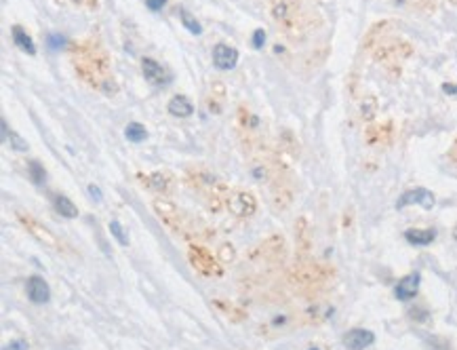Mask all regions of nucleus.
Segmentation results:
<instances>
[{"instance_id": "obj_5", "label": "nucleus", "mask_w": 457, "mask_h": 350, "mask_svg": "<svg viewBox=\"0 0 457 350\" xmlns=\"http://www.w3.org/2000/svg\"><path fill=\"white\" fill-rule=\"evenodd\" d=\"M190 262L192 266L205 274V276H221V266L217 264V260L202 247H190Z\"/></svg>"}, {"instance_id": "obj_15", "label": "nucleus", "mask_w": 457, "mask_h": 350, "mask_svg": "<svg viewBox=\"0 0 457 350\" xmlns=\"http://www.w3.org/2000/svg\"><path fill=\"white\" fill-rule=\"evenodd\" d=\"M11 36H13V42L28 55H36V45L32 40V36L22 28V26H13L11 28Z\"/></svg>"}, {"instance_id": "obj_19", "label": "nucleus", "mask_w": 457, "mask_h": 350, "mask_svg": "<svg viewBox=\"0 0 457 350\" xmlns=\"http://www.w3.org/2000/svg\"><path fill=\"white\" fill-rule=\"evenodd\" d=\"M154 212L159 214L161 220H165L167 224H175V218H177V207L169 200H154Z\"/></svg>"}, {"instance_id": "obj_30", "label": "nucleus", "mask_w": 457, "mask_h": 350, "mask_svg": "<svg viewBox=\"0 0 457 350\" xmlns=\"http://www.w3.org/2000/svg\"><path fill=\"white\" fill-rule=\"evenodd\" d=\"M89 192H91V196H93L95 200H102V192H99L97 186H89Z\"/></svg>"}, {"instance_id": "obj_26", "label": "nucleus", "mask_w": 457, "mask_h": 350, "mask_svg": "<svg viewBox=\"0 0 457 350\" xmlns=\"http://www.w3.org/2000/svg\"><path fill=\"white\" fill-rule=\"evenodd\" d=\"M30 348V344L26 342V340H13V342H9L3 350H28Z\"/></svg>"}, {"instance_id": "obj_20", "label": "nucleus", "mask_w": 457, "mask_h": 350, "mask_svg": "<svg viewBox=\"0 0 457 350\" xmlns=\"http://www.w3.org/2000/svg\"><path fill=\"white\" fill-rule=\"evenodd\" d=\"M141 182L154 192H169V188H171V177L167 173H152L145 180L141 177Z\"/></svg>"}, {"instance_id": "obj_27", "label": "nucleus", "mask_w": 457, "mask_h": 350, "mask_svg": "<svg viewBox=\"0 0 457 350\" xmlns=\"http://www.w3.org/2000/svg\"><path fill=\"white\" fill-rule=\"evenodd\" d=\"M167 5V0H145V7L150 11H161Z\"/></svg>"}, {"instance_id": "obj_11", "label": "nucleus", "mask_w": 457, "mask_h": 350, "mask_svg": "<svg viewBox=\"0 0 457 350\" xmlns=\"http://www.w3.org/2000/svg\"><path fill=\"white\" fill-rule=\"evenodd\" d=\"M26 292H28V298L30 302L34 304H47L51 300V289H49V283L45 281L42 276L34 274L28 278V285H26Z\"/></svg>"}, {"instance_id": "obj_4", "label": "nucleus", "mask_w": 457, "mask_h": 350, "mask_svg": "<svg viewBox=\"0 0 457 350\" xmlns=\"http://www.w3.org/2000/svg\"><path fill=\"white\" fill-rule=\"evenodd\" d=\"M227 209H230V212L239 218H249V216L255 214L257 200L251 192L234 190V192H230V196H227Z\"/></svg>"}, {"instance_id": "obj_25", "label": "nucleus", "mask_w": 457, "mask_h": 350, "mask_svg": "<svg viewBox=\"0 0 457 350\" xmlns=\"http://www.w3.org/2000/svg\"><path fill=\"white\" fill-rule=\"evenodd\" d=\"M264 45H266V32H264V28H257L253 32V47L255 49H264Z\"/></svg>"}, {"instance_id": "obj_16", "label": "nucleus", "mask_w": 457, "mask_h": 350, "mask_svg": "<svg viewBox=\"0 0 457 350\" xmlns=\"http://www.w3.org/2000/svg\"><path fill=\"white\" fill-rule=\"evenodd\" d=\"M0 129H3V142L11 144V148H15L17 152H26V150H28L26 139H24L22 135H17L13 129H9V122H7L5 118L0 120Z\"/></svg>"}, {"instance_id": "obj_31", "label": "nucleus", "mask_w": 457, "mask_h": 350, "mask_svg": "<svg viewBox=\"0 0 457 350\" xmlns=\"http://www.w3.org/2000/svg\"><path fill=\"white\" fill-rule=\"evenodd\" d=\"M449 157H451V161L457 165V142H453V146H451V152H449Z\"/></svg>"}, {"instance_id": "obj_14", "label": "nucleus", "mask_w": 457, "mask_h": 350, "mask_svg": "<svg viewBox=\"0 0 457 350\" xmlns=\"http://www.w3.org/2000/svg\"><path fill=\"white\" fill-rule=\"evenodd\" d=\"M405 239L411 245L426 247L436 239V230L434 228H409V230H405Z\"/></svg>"}, {"instance_id": "obj_13", "label": "nucleus", "mask_w": 457, "mask_h": 350, "mask_svg": "<svg viewBox=\"0 0 457 350\" xmlns=\"http://www.w3.org/2000/svg\"><path fill=\"white\" fill-rule=\"evenodd\" d=\"M53 207H55V212L61 216V218H67V220H74V218H79V209H76V205L65 196V194H61V192H55L53 194Z\"/></svg>"}, {"instance_id": "obj_6", "label": "nucleus", "mask_w": 457, "mask_h": 350, "mask_svg": "<svg viewBox=\"0 0 457 350\" xmlns=\"http://www.w3.org/2000/svg\"><path fill=\"white\" fill-rule=\"evenodd\" d=\"M436 202L434 194L428 188H411L407 192H403L396 200V209H405L409 205H419L424 209H432Z\"/></svg>"}, {"instance_id": "obj_1", "label": "nucleus", "mask_w": 457, "mask_h": 350, "mask_svg": "<svg viewBox=\"0 0 457 350\" xmlns=\"http://www.w3.org/2000/svg\"><path fill=\"white\" fill-rule=\"evenodd\" d=\"M74 65H76V72H79L89 85L110 93L108 91L110 89V67H108V59H106L104 51H99L93 45L76 47Z\"/></svg>"}, {"instance_id": "obj_17", "label": "nucleus", "mask_w": 457, "mask_h": 350, "mask_svg": "<svg viewBox=\"0 0 457 350\" xmlns=\"http://www.w3.org/2000/svg\"><path fill=\"white\" fill-rule=\"evenodd\" d=\"M223 89H225V87H223L221 83H213L211 93H209V97H207V108H209V112H215V114L221 112V106H223V100H225V91H223Z\"/></svg>"}, {"instance_id": "obj_2", "label": "nucleus", "mask_w": 457, "mask_h": 350, "mask_svg": "<svg viewBox=\"0 0 457 350\" xmlns=\"http://www.w3.org/2000/svg\"><path fill=\"white\" fill-rule=\"evenodd\" d=\"M272 17L291 38H303L312 26L299 0H272Z\"/></svg>"}, {"instance_id": "obj_32", "label": "nucleus", "mask_w": 457, "mask_h": 350, "mask_svg": "<svg viewBox=\"0 0 457 350\" xmlns=\"http://www.w3.org/2000/svg\"><path fill=\"white\" fill-rule=\"evenodd\" d=\"M453 239H455V243H457V224H455V228H453Z\"/></svg>"}, {"instance_id": "obj_33", "label": "nucleus", "mask_w": 457, "mask_h": 350, "mask_svg": "<svg viewBox=\"0 0 457 350\" xmlns=\"http://www.w3.org/2000/svg\"><path fill=\"white\" fill-rule=\"evenodd\" d=\"M310 350H319V348H316V346H312V348H310Z\"/></svg>"}, {"instance_id": "obj_23", "label": "nucleus", "mask_w": 457, "mask_h": 350, "mask_svg": "<svg viewBox=\"0 0 457 350\" xmlns=\"http://www.w3.org/2000/svg\"><path fill=\"white\" fill-rule=\"evenodd\" d=\"M28 173H30V177H32V182L36 184V186H42L45 184V180H47V171H45V167L38 163V161H28Z\"/></svg>"}, {"instance_id": "obj_22", "label": "nucleus", "mask_w": 457, "mask_h": 350, "mask_svg": "<svg viewBox=\"0 0 457 350\" xmlns=\"http://www.w3.org/2000/svg\"><path fill=\"white\" fill-rule=\"evenodd\" d=\"M179 19H182V24H184V28L190 30L192 34H196V36L202 34V26L198 24V19H196L188 9H184V7L179 9Z\"/></svg>"}, {"instance_id": "obj_9", "label": "nucleus", "mask_w": 457, "mask_h": 350, "mask_svg": "<svg viewBox=\"0 0 457 350\" xmlns=\"http://www.w3.org/2000/svg\"><path fill=\"white\" fill-rule=\"evenodd\" d=\"M239 63V51L225 42H217L213 47V65L217 70H232Z\"/></svg>"}, {"instance_id": "obj_10", "label": "nucleus", "mask_w": 457, "mask_h": 350, "mask_svg": "<svg viewBox=\"0 0 457 350\" xmlns=\"http://www.w3.org/2000/svg\"><path fill=\"white\" fill-rule=\"evenodd\" d=\"M342 342H344L346 350H364V348H369L375 342V333L369 331V329L356 327V329L346 331Z\"/></svg>"}, {"instance_id": "obj_3", "label": "nucleus", "mask_w": 457, "mask_h": 350, "mask_svg": "<svg viewBox=\"0 0 457 350\" xmlns=\"http://www.w3.org/2000/svg\"><path fill=\"white\" fill-rule=\"evenodd\" d=\"M141 72H143V79L152 87H167L171 83L169 70L163 63H159L157 59H152V57H143L141 59Z\"/></svg>"}, {"instance_id": "obj_8", "label": "nucleus", "mask_w": 457, "mask_h": 350, "mask_svg": "<svg viewBox=\"0 0 457 350\" xmlns=\"http://www.w3.org/2000/svg\"><path fill=\"white\" fill-rule=\"evenodd\" d=\"M419 285H422V274L419 272H411L407 276H403L401 281L396 283L394 287V298L399 302H409L417 296L419 292Z\"/></svg>"}, {"instance_id": "obj_29", "label": "nucleus", "mask_w": 457, "mask_h": 350, "mask_svg": "<svg viewBox=\"0 0 457 350\" xmlns=\"http://www.w3.org/2000/svg\"><path fill=\"white\" fill-rule=\"evenodd\" d=\"M49 45H51L53 49H59V47L65 45V38L59 36V34H51V36H49Z\"/></svg>"}, {"instance_id": "obj_18", "label": "nucleus", "mask_w": 457, "mask_h": 350, "mask_svg": "<svg viewBox=\"0 0 457 350\" xmlns=\"http://www.w3.org/2000/svg\"><path fill=\"white\" fill-rule=\"evenodd\" d=\"M390 133H392V127H390V125H382V127L371 125V127L367 129V142H369L371 146H375V144H379V142H388Z\"/></svg>"}, {"instance_id": "obj_12", "label": "nucleus", "mask_w": 457, "mask_h": 350, "mask_svg": "<svg viewBox=\"0 0 457 350\" xmlns=\"http://www.w3.org/2000/svg\"><path fill=\"white\" fill-rule=\"evenodd\" d=\"M167 110L175 118H188V116L194 114V106L186 95H173L167 104Z\"/></svg>"}, {"instance_id": "obj_21", "label": "nucleus", "mask_w": 457, "mask_h": 350, "mask_svg": "<svg viewBox=\"0 0 457 350\" xmlns=\"http://www.w3.org/2000/svg\"><path fill=\"white\" fill-rule=\"evenodd\" d=\"M125 137L129 139V142H133V144H141L143 139L147 137V131L139 122H129L127 129H125Z\"/></svg>"}, {"instance_id": "obj_24", "label": "nucleus", "mask_w": 457, "mask_h": 350, "mask_svg": "<svg viewBox=\"0 0 457 350\" xmlns=\"http://www.w3.org/2000/svg\"><path fill=\"white\" fill-rule=\"evenodd\" d=\"M110 232H112V237L122 245V247H127L129 245V237H127V232H125V228H122V224L120 222H116V220H112L110 222Z\"/></svg>"}, {"instance_id": "obj_7", "label": "nucleus", "mask_w": 457, "mask_h": 350, "mask_svg": "<svg viewBox=\"0 0 457 350\" xmlns=\"http://www.w3.org/2000/svg\"><path fill=\"white\" fill-rule=\"evenodd\" d=\"M17 218H19V222L26 226V230L32 232L40 243H45V245H49V247H53V249H59V247H61V245H59V239H57L49 228H45L40 222H36L34 218L24 216V214H17Z\"/></svg>"}, {"instance_id": "obj_28", "label": "nucleus", "mask_w": 457, "mask_h": 350, "mask_svg": "<svg viewBox=\"0 0 457 350\" xmlns=\"http://www.w3.org/2000/svg\"><path fill=\"white\" fill-rule=\"evenodd\" d=\"M409 317L415 319V321H426V319H428V312H426L424 308H411V310H409Z\"/></svg>"}]
</instances>
